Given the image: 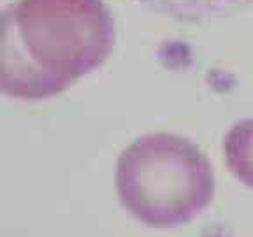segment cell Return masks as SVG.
<instances>
[{
  "instance_id": "1",
  "label": "cell",
  "mask_w": 253,
  "mask_h": 237,
  "mask_svg": "<svg viewBox=\"0 0 253 237\" xmlns=\"http://www.w3.org/2000/svg\"><path fill=\"white\" fill-rule=\"evenodd\" d=\"M115 42L104 0H16L0 9V93L56 97L102 67Z\"/></svg>"
},
{
  "instance_id": "2",
  "label": "cell",
  "mask_w": 253,
  "mask_h": 237,
  "mask_svg": "<svg viewBox=\"0 0 253 237\" xmlns=\"http://www.w3.org/2000/svg\"><path fill=\"white\" fill-rule=\"evenodd\" d=\"M116 194L123 209L151 229H174L204 213L214 198V169L190 139L146 134L122 151Z\"/></svg>"
},
{
  "instance_id": "3",
  "label": "cell",
  "mask_w": 253,
  "mask_h": 237,
  "mask_svg": "<svg viewBox=\"0 0 253 237\" xmlns=\"http://www.w3.org/2000/svg\"><path fill=\"white\" fill-rule=\"evenodd\" d=\"M148 11L183 23H208L253 5V0H135Z\"/></svg>"
},
{
  "instance_id": "4",
  "label": "cell",
  "mask_w": 253,
  "mask_h": 237,
  "mask_svg": "<svg viewBox=\"0 0 253 237\" xmlns=\"http://www.w3.org/2000/svg\"><path fill=\"white\" fill-rule=\"evenodd\" d=\"M223 158L234 178L253 190V118L239 119L223 137Z\"/></svg>"
}]
</instances>
